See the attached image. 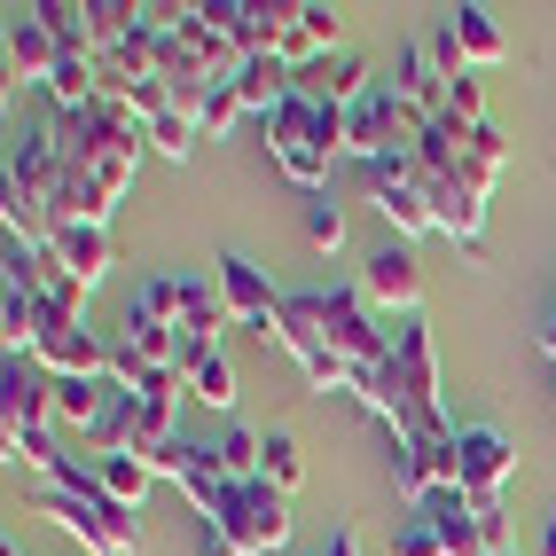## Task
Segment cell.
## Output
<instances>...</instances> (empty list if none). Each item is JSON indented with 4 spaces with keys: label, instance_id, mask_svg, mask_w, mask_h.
Returning <instances> with one entry per match:
<instances>
[{
    "label": "cell",
    "instance_id": "2e32d148",
    "mask_svg": "<svg viewBox=\"0 0 556 556\" xmlns=\"http://www.w3.org/2000/svg\"><path fill=\"white\" fill-rule=\"evenodd\" d=\"M173 377L189 384V400H204V407H236V368H228V353H219V338H180Z\"/></svg>",
    "mask_w": 556,
    "mask_h": 556
},
{
    "label": "cell",
    "instance_id": "44dd1931",
    "mask_svg": "<svg viewBox=\"0 0 556 556\" xmlns=\"http://www.w3.org/2000/svg\"><path fill=\"white\" fill-rule=\"evenodd\" d=\"M290 87H299V79H290V63H282V55H243V71H236V94H243L251 118H275Z\"/></svg>",
    "mask_w": 556,
    "mask_h": 556
},
{
    "label": "cell",
    "instance_id": "484cf974",
    "mask_svg": "<svg viewBox=\"0 0 556 556\" xmlns=\"http://www.w3.org/2000/svg\"><path fill=\"white\" fill-rule=\"evenodd\" d=\"M197 141H204V126L189 118V110H157V118H150V150H157V157H173V165L189 157Z\"/></svg>",
    "mask_w": 556,
    "mask_h": 556
},
{
    "label": "cell",
    "instance_id": "f1b7e54d",
    "mask_svg": "<svg viewBox=\"0 0 556 556\" xmlns=\"http://www.w3.org/2000/svg\"><path fill=\"white\" fill-rule=\"evenodd\" d=\"M447 126H486V87H478V71H463V79L447 87V110H439Z\"/></svg>",
    "mask_w": 556,
    "mask_h": 556
},
{
    "label": "cell",
    "instance_id": "e575fe53",
    "mask_svg": "<svg viewBox=\"0 0 556 556\" xmlns=\"http://www.w3.org/2000/svg\"><path fill=\"white\" fill-rule=\"evenodd\" d=\"M533 556H556V509H548V526H541V548Z\"/></svg>",
    "mask_w": 556,
    "mask_h": 556
},
{
    "label": "cell",
    "instance_id": "ffe728a7",
    "mask_svg": "<svg viewBox=\"0 0 556 556\" xmlns=\"http://www.w3.org/2000/svg\"><path fill=\"white\" fill-rule=\"evenodd\" d=\"M455 31V48L470 55V71H486V63H509V31L494 24V9H478V0H463V9L447 16Z\"/></svg>",
    "mask_w": 556,
    "mask_h": 556
},
{
    "label": "cell",
    "instance_id": "3957f363",
    "mask_svg": "<svg viewBox=\"0 0 556 556\" xmlns=\"http://www.w3.org/2000/svg\"><path fill=\"white\" fill-rule=\"evenodd\" d=\"M267 150H275V165H282V180H299L306 197H321V180H329V141H321V94H306V87H290L282 94V110L267 118Z\"/></svg>",
    "mask_w": 556,
    "mask_h": 556
},
{
    "label": "cell",
    "instance_id": "5b68a950",
    "mask_svg": "<svg viewBox=\"0 0 556 556\" xmlns=\"http://www.w3.org/2000/svg\"><path fill=\"white\" fill-rule=\"evenodd\" d=\"M321 329H329V345L353 361V377H368V368H384V361H392V321L377 314V299H368L361 282L321 290Z\"/></svg>",
    "mask_w": 556,
    "mask_h": 556
},
{
    "label": "cell",
    "instance_id": "4316f807",
    "mask_svg": "<svg viewBox=\"0 0 556 556\" xmlns=\"http://www.w3.org/2000/svg\"><path fill=\"white\" fill-rule=\"evenodd\" d=\"M392 556H447V541H439V526H431V509L392 517Z\"/></svg>",
    "mask_w": 556,
    "mask_h": 556
},
{
    "label": "cell",
    "instance_id": "ba28073f",
    "mask_svg": "<svg viewBox=\"0 0 556 556\" xmlns=\"http://www.w3.org/2000/svg\"><path fill=\"white\" fill-rule=\"evenodd\" d=\"M150 470L173 478V486L197 502V517H212L219 502H228V486H236L228 463H219V447H204V439H165V447L150 455Z\"/></svg>",
    "mask_w": 556,
    "mask_h": 556
},
{
    "label": "cell",
    "instance_id": "d6986e66",
    "mask_svg": "<svg viewBox=\"0 0 556 556\" xmlns=\"http://www.w3.org/2000/svg\"><path fill=\"white\" fill-rule=\"evenodd\" d=\"M79 463H87V478H94L118 509H141V502H150V486H157L150 455H79Z\"/></svg>",
    "mask_w": 556,
    "mask_h": 556
},
{
    "label": "cell",
    "instance_id": "4dcf8cb0",
    "mask_svg": "<svg viewBox=\"0 0 556 556\" xmlns=\"http://www.w3.org/2000/svg\"><path fill=\"white\" fill-rule=\"evenodd\" d=\"M299 24H306V40L329 55V48H338V31H345V16L338 9H329V0H299Z\"/></svg>",
    "mask_w": 556,
    "mask_h": 556
},
{
    "label": "cell",
    "instance_id": "277c9868",
    "mask_svg": "<svg viewBox=\"0 0 556 556\" xmlns=\"http://www.w3.org/2000/svg\"><path fill=\"white\" fill-rule=\"evenodd\" d=\"M204 526L236 556H275V548H290V494H275L267 478H243V486H228V502Z\"/></svg>",
    "mask_w": 556,
    "mask_h": 556
},
{
    "label": "cell",
    "instance_id": "603a6c76",
    "mask_svg": "<svg viewBox=\"0 0 556 556\" xmlns=\"http://www.w3.org/2000/svg\"><path fill=\"white\" fill-rule=\"evenodd\" d=\"M180 299H189V275H150L134 290V321H165V329H180Z\"/></svg>",
    "mask_w": 556,
    "mask_h": 556
},
{
    "label": "cell",
    "instance_id": "30bf717a",
    "mask_svg": "<svg viewBox=\"0 0 556 556\" xmlns=\"http://www.w3.org/2000/svg\"><path fill=\"white\" fill-rule=\"evenodd\" d=\"M16 431H55V377L40 361L0 368V439H16Z\"/></svg>",
    "mask_w": 556,
    "mask_h": 556
},
{
    "label": "cell",
    "instance_id": "4fadbf2b",
    "mask_svg": "<svg viewBox=\"0 0 556 556\" xmlns=\"http://www.w3.org/2000/svg\"><path fill=\"white\" fill-rule=\"evenodd\" d=\"M361 290L377 299V314H416L424 306V267H416V251L407 243H384V251H368L361 258Z\"/></svg>",
    "mask_w": 556,
    "mask_h": 556
},
{
    "label": "cell",
    "instance_id": "1f68e13d",
    "mask_svg": "<svg viewBox=\"0 0 556 556\" xmlns=\"http://www.w3.org/2000/svg\"><path fill=\"white\" fill-rule=\"evenodd\" d=\"M236 118H251V110H243L236 79H219V87H212V102H204V134H228Z\"/></svg>",
    "mask_w": 556,
    "mask_h": 556
},
{
    "label": "cell",
    "instance_id": "7402d4cb",
    "mask_svg": "<svg viewBox=\"0 0 556 556\" xmlns=\"http://www.w3.org/2000/svg\"><path fill=\"white\" fill-rule=\"evenodd\" d=\"M110 407V377H55V431H94V416Z\"/></svg>",
    "mask_w": 556,
    "mask_h": 556
},
{
    "label": "cell",
    "instance_id": "e0dca14e",
    "mask_svg": "<svg viewBox=\"0 0 556 556\" xmlns=\"http://www.w3.org/2000/svg\"><path fill=\"white\" fill-rule=\"evenodd\" d=\"M392 368H400V384L416 392V407H439V353H431L424 314H407V321L392 329Z\"/></svg>",
    "mask_w": 556,
    "mask_h": 556
},
{
    "label": "cell",
    "instance_id": "6da1fadb",
    "mask_svg": "<svg viewBox=\"0 0 556 556\" xmlns=\"http://www.w3.org/2000/svg\"><path fill=\"white\" fill-rule=\"evenodd\" d=\"M31 502H40V517H55V526L79 541L87 556H141V517L110 502L94 478H87L79 455H71L55 478H40V494H31Z\"/></svg>",
    "mask_w": 556,
    "mask_h": 556
},
{
    "label": "cell",
    "instance_id": "8d00e7d4",
    "mask_svg": "<svg viewBox=\"0 0 556 556\" xmlns=\"http://www.w3.org/2000/svg\"><path fill=\"white\" fill-rule=\"evenodd\" d=\"M494 556H517V548H494Z\"/></svg>",
    "mask_w": 556,
    "mask_h": 556
},
{
    "label": "cell",
    "instance_id": "8fae6325",
    "mask_svg": "<svg viewBox=\"0 0 556 556\" xmlns=\"http://www.w3.org/2000/svg\"><path fill=\"white\" fill-rule=\"evenodd\" d=\"M416 189L439 219V236H455L463 251H486V197H478L463 173H416Z\"/></svg>",
    "mask_w": 556,
    "mask_h": 556
},
{
    "label": "cell",
    "instance_id": "9a60e30c",
    "mask_svg": "<svg viewBox=\"0 0 556 556\" xmlns=\"http://www.w3.org/2000/svg\"><path fill=\"white\" fill-rule=\"evenodd\" d=\"M212 24L236 40V55H282L290 9H258V0H212Z\"/></svg>",
    "mask_w": 556,
    "mask_h": 556
},
{
    "label": "cell",
    "instance_id": "52a82bcc",
    "mask_svg": "<svg viewBox=\"0 0 556 556\" xmlns=\"http://www.w3.org/2000/svg\"><path fill=\"white\" fill-rule=\"evenodd\" d=\"M345 118H353V141H345V157H400V150H416V141H424V126L431 118H416V110H407L400 102V87L392 79H368V94L345 110Z\"/></svg>",
    "mask_w": 556,
    "mask_h": 556
},
{
    "label": "cell",
    "instance_id": "836d02e7",
    "mask_svg": "<svg viewBox=\"0 0 556 556\" xmlns=\"http://www.w3.org/2000/svg\"><path fill=\"white\" fill-rule=\"evenodd\" d=\"M197 556H236V548H228V541H219L212 526H197Z\"/></svg>",
    "mask_w": 556,
    "mask_h": 556
},
{
    "label": "cell",
    "instance_id": "9c48e42d",
    "mask_svg": "<svg viewBox=\"0 0 556 556\" xmlns=\"http://www.w3.org/2000/svg\"><path fill=\"white\" fill-rule=\"evenodd\" d=\"M0 48H9V87H48V79H55V63H63L55 24H48L40 0L9 9V31H0Z\"/></svg>",
    "mask_w": 556,
    "mask_h": 556
},
{
    "label": "cell",
    "instance_id": "d4e9b609",
    "mask_svg": "<svg viewBox=\"0 0 556 556\" xmlns=\"http://www.w3.org/2000/svg\"><path fill=\"white\" fill-rule=\"evenodd\" d=\"M502 157H509V141H502L494 126H478V134H470V150H463V165H455V173L470 180V189H478V197H494V173H502Z\"/></svg>",
    "mask_w": 556,
    "mask_h": 556
},
{
    "label": "cell",
    "instance_id": "8992f818",
    "mask_svg": "<svg viewBox=\"0 0 556 556\" xmlns=\"http://www.w3.org/2000/svg\"><path fill=\"white\" fill-rule=\"evenodd\" d=\"M455 494L470 509H502V486H509V470H517V439L502 424H455Z\"/></svg>",
    "mask_w": 556,
    "mask_h": 556
},
{
    "label": "cell",
    "instance_id": "5bb4252c",
    "mask_svg": "<svg viewBox=\"0 0 556 556\" xmlns=\"http://www.w3.org/2000/svg\"><path fill=\"white\" fill-rule=\"evenodd\" d=\"M48 251H55V267H63L71 282H87V290L118 267V243H110V228H94V219H55Z\"/></svg>",
    "mask_w": 556,
    "mask_h": 556
},
{
    "label": "cell",
    "instance_id": "d6a6232c",
    "mask_svg": "<svg viewBox=\"0 0 556 556\" xmlns=\"http://www.w3.org/2000/svg\"><path fill=\"white\" fill-rule=\"evenodd\" d=\"M306 556H361V533L353 526H329V541H314Z\"/></svg>",
    "mask_w": 556,
    "mask_h": 556
},
{
    "label": "cell",
    "instance_id": "7a4b0ae2",
    "mask_svg": "<svg viewBox=\"0 0 556 556\" xmlns=\"http://www.w3.org/2000/svg\"><path fill=\"white\" fill-rule=\"evenodd\" d=\"M267 338L306 368V384H314V392H353V384H361V377H353V361L329 345V329H321V290H282V314H275Z\"/></svg>",
    "mask_w": 556,
    "mask_h": 556
},
{
    "label": "cell",
    "instance_id": "ac0fdd59",
    "mask_svg": "<svg viewBox=\"0 0 556 556\" xmlns=\"http://www.w3.org/2000/svg\"><path fill=\"white\" fill-rule=\"evenodd\" d=\"M392 87H400V102L416 110V118H439V110H447V71H439L431 40H407V48H400V71H392Z\"/></svg>",
    "mask_w": 556,
    "mask_h": 556
},
{
    "label": "cell",
    "instance_id": "cb8c5ba5",
    "mask_svg": "<svg viewBox=\"0 0 556 556\" xmlns=\"http://www.w3.org/2000/svg\"><path fill=\"white\" fill-rule=\"evenodd\" d=\"M368 204H377V219H384L392 236H431V228H439L431 204H424V189H377Z\"/></svg>",
    "mask_w": 556,
    "mask_h": 556
},
{
    "label": "cell",
    "instance_id": "f546056e",
    "mask_svg": "<svg viewBox=\"0 0 556 556\" xmlns=\"http://www.w3.org/2000/svg\"><path fill=\"white\" fill-rule=\"evenodd\" d=\"M306 243H314V251H345V204L314 197V204H306Z\"/></svg>",
    "mask_w": 556,
    "mask_h": 556
},
{
    "label": "cell",
    "instance_id": "83f0119b",
    "mask_svg": "<svg viewBox=\"0 0 556 556\" xmlns=\"http://www.w3.org/2000/svg\"><path fill=\"white\" fill-rule=\"evenodd\" d=\"M258 478H267L275 494H290L306 478V455H299V439H290V431H267V470H258Z\"/></svg>",
    "mask_w": 556,
    "mask_h": 556
},
{
    "label": "cell",
    "instance_id": "7c38bea8",
    "mask_svg": "<svg viewBox=\"0 0 556 556\" xmlns=\"http://www.w3.org/2000/svg\"><path fill=\"white\" fill-rule=\"evenodd\" d=\"M212 282H219V299H228V314H236V321H251L258 338L275 329V314H282V290L267 282V267H258V258H243V251H219Z\"/></svg>",
    "mask_w": 556,
    "mask_h": 556
},
{
    "label": "cell",
    "instance_id": "d590c367",
    "mask_svg": "<svg viewBox=\"0 0 556 556\" xmlns=\"http://www.w3.org/2000/svg\"><path fill=\"white\" fill-rule=\"evenodd\" d=\"M0 556H16V541H9V548H0Z\"/></svg>",
    "mask_w": 556,
    "mask_h": 556
}]
</instances>
